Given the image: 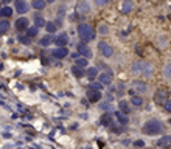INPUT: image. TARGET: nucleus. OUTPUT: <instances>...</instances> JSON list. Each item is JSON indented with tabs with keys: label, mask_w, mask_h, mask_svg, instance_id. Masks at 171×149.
<instances>
[{
	"label": "nucleus",
	"mask_w": 171,
	"mask_h": 149,
	"mask_svg": "<svg viewBox=\"0 0 171 149\" xmlns=\"http://www.w3.org/2000/svg\"><path fill=\"white\" fill-rule=\"evenodd\" d=\"M78 34H79V37L83 39V40H92L93 39V36H95V31H93V28L90 25H87V24H81L78 26Z\"/></svg>",
	"instance_id": "nucleus-1"
},
{
	"label": "nucleus",
	"mask_w": 171,
	"mask_h": 149,
	"mask_svg": "<svg viewBox=\"0 0 171 149\" xmlns=\"http://www.w3.org/2000/svg\"><path fill=\"white\" fill-rule=\"evenodd\" d=\"M160 129H162L160 123H159V121H154V120H152V121H148L146 126H145V130H146L148 134H157Z\"/></svg>",
	"instance_id": "nucleus-2"
},
{
	"label": "nucleus",
	"mask_w": 171,
	"mask_h": 149,
	"mask_svg": "<svg viewBox=\"0 0 171 149\" xmlns=\"http://www.w3.org/2000/svg\"><path fill=\"white\" fill-rule=\"evenodd\" d=\"M98 48H100L101 55L106 56V58H111L112 55H114V50H112V47H111L109 44H106V42H100V44H98Z\"/></svg>",
	"instance_id": "nucleus-3"
},
{
	"label": "nucleus",
	"mask_w": 171,
	"mask_h": 149,
	"mask_svg": "<svg viewBox=\"0 0 171 149\" xmlns=\"http://www.w3.org/2000/svg\"><path fill=\"white\" fill-rule=\"evenodd\" d=\"M87 98L90 99V101H100L101 99V92H98V90H95V89H89L87 90Z\"/></svg>",
	"instance_id": "nucleus-4"
},
{
	"label": "nucleus",
	"mask_w": 171,
	"mask_h": 149,
	"mask_svg": "<svg viewBox=\"0 0 171 149\" xmlns=\"http://www.w3.org/2000/svg\"><path fill=\"white\" fill-rule=\"evenodd\" d=\"M14 6H16L17 12H20V14H24V12L28 11V5H26L25 2H22V0H17V2L14 3Z\"/></svg>",
	"instance_id": "nucleus-5"
},
{
	"label": "nucleus",
	"mask_w": 171,
	"mask_h": 149,
	"mask_svg": "<svg viewBox=\"0 0 171 149\" xmlns=\"http://www.w3.org/2000/svg\"><path fill=\"white\" fill-rule=\"evenodd\" d=\"M16 28L17 30H26V28H28V20H26L25 19V17H20V19H17L16 20Z\"/></svg>",
	"instance_id": "nucleus-6"
},
{
	"label": "nucleus",
	"mask_w": 171,
	"mask_h": 149,
	"mask_svg": "<svg viewBox=\"0 0 171 149\" xmlns=\"http://www.w3.org/2000/svg\"><path fill=\"white\" fill-rule=\"evenodd\" d=\"M67 55H69L67 48H56V50H53V56L58 58V59H62V58H65Z\"/></svg>",
	"instance_id": "nucleus-7"
},
{
	"label": "nucleus",
	"mask_w": 171,
	"mask_h": 149,
	"mask_svg": "<svg viewBox=\"0 0 171 149\" xmlns=\"http://www.w3.org/2000/svg\"><path fill=\"white\" fill-rule=\"evenodd\" d=\"M78 53H79V55H83L84 58H90V55H92L90 50H89V47H86L84 44H79L78 45Z\"/></svg>",
	"instance_id": "nucleus-8"
},
{
	"label": "nucleus",
	"mask_w": 171,
	"mask_h": 149,
	"mask_svg": "<svg viewBox=\"0 0 171 149\" xmlns=\"http://www.w3.org/2000/svg\"><path fill=\"white\" fill-rule=\"evenodd\" d=\"M67 40H69V37L65 34H61V36H58V39H55V42H56V45H59V48H65Z\"/></svg>",
	"instance_id": "nucleus-9"
},
{
	"label": "nucleus",
	"mask_w": 171,
	"mask_h": 149,
	"mask_svg": "<svg viewBox=\"0 0 171 149\" xmlns=\"http://www.w3.org/2000/svg\"><path fill=\"white\" fill-rule=\"evenodd\" d=\"M112 82V76L111 75H107V73H101L100 75V84L103 85V84H111Z\"/></svg>",
	"instance_id": "nucleus-10"
},
{
	"label": "nucleus",
	"mask_w": 171,
	"mask_h": 149,
	"mask_svg": "<svg viewBox=\"0 0 171 149\" xmlns=\"http://www.w3.org/2000/svg\"><path fill=\"white\" fill-rule=\"evenodd\" d=\"M115 118L118 120L120 124H128V116L124 114H121V112H115Z\"/></svg>",
	"instance_id": "nucleus-11"
},
{
	"label": "nucleus",
	"mask_w": 171,
	"mask_h": 149,
	"mask_svg": "<svg viewBox=\"0 0 171 149\" xmlns=\"http://www.w3.org/2000/svg\"><path fill=\"white\" fill-rule=\"evenodd\" d=\"M101 124H104V126H107V124H111V121H112V115L109 114V112H106L104 115L101 116Z\"/></svg>",
	"instance_id": "nucleus-12"
},
{
	"label": "nucleus",
	"mask_w": 171,
	"mask_h": 149,
	"mask_svg": "<svg viewBox=\"0 0 171 149\" xmlns=\"http://www.w3.org/2000/svg\"><path fill=\"white\" fill-rule=\"evenodd\" d=\"M51 42H53V37H51L50 34H48V36H44V37L39 40V44H40V45H44V47H45V45H50Z\"/></svg>",
	"instance_id": "nucleus-13"
},
{
	"label": "nucleus",
	"mask_w": 171,
	"mask_h": 149,
	"mask_svg": "<svg viewBox=\"0 0 171 149\" xmlns=\"http://www.w3.org/2000/svg\"><path fill=\"white\" fill-rule=\"evenodd\" d=\"M8 28H10V22L5 20V19L0 20V33H5V31H6Z\"/></svg>",
	"instance_id": "nucleus-14"
},
{
	"label": "nucleus",
	"mask_w": 171,
	"mask_h": 149,
	"mask_svg": "<svg viewBox=\"0 0 171 149\" xmlns=\"http://www.w3.org/2000/svg\"><path fill=\"white\" fill-rule=\"evenodd\" d=\"M33 6L36 10H44V8H45V2H44V0H34Z\"/></svg>",
	"instance_id": "nucleus-15"
},
{
	"label": "nucleus",
	"mask_w": 171,
	"mask_h": 149,
	"mask_svg": "<svg viewBox=\"0 0 171 149\" xmlns=\"http://www.w3.org/2000/svg\"><path fill=\"white\" fill-rule=\"evenodd\" d=\"M143 67H145V64H143V62H136V64H134V67H132V71L134 73H140V71H143Z\"/></svg>",
	"instance_id": "nucleus-16"
},
{
	"label": "nucleus",
	"mask_w": 171,
	"mask_h": 149,
	"mask_svg": "<svg viewBox=\"0 0 171 149\" xmlns=\"http://www.w3.org/2000/svg\"><path fill=\"white\" fill-rule=\"evenodd\" d=\"M0 14H2L3 17H10L11 14H13V10H11V8H2V11H0Z\"/></svg>",
	"instance_id": "nucleus-17"
},
{
	"label": "nucleus",
	"mask_w": 171,
	"mask_h": 149,
	"mask_svg": "<svg viewBox=\"0 0 171 149\" xmlns=\"http://www.w3.org/2000/svg\"><path fill=\"white\" fill-rule=\"evenodd\" d=\"M72 71H73V75H75V76H78V78L84 75L83 69H79V67H76V65H73V69H72Z\"/></svg>",
	"instance_id": "nucleus-18"
},
{
	"label": "nucleus",
	"mask_w": 171,
	"mask_h": 149,
	"mask_svg": "<svg viewBox=\"0 0 171 149\" xmlns=\"http://www.w3.org/2000/svg\"><path fill=\"white\" fill-rule=\"evenodd\" d=\"M118 106H120V109H121V114H124V115H126V114L129 112V107H128V104H126L124 101H121Z\"/></svg>",
	"instance_id": "nucleus-19"
},
{
	"label": "nucleus",
	"mask_w": 171,
	"mask_h": 149,
	"mask_svg": "<svg viewBox=\"0 0 171 149\" xmlns=\"http://www.w3.org/2000/svg\"><path fill=\"white\" fill-rule=\"evenodd\" d=\"M87 65V61L86 59H76V67H79V69H83V67Z\"/></svg>",
	"instance_id": "nucleus-20"
},
{
	"label": "nucleus",
	"mask_w": 171,
	"mask_h": 149,
	"mask_svg": "<svg viewBox=\"0 0 171 149\" xmlns=\"http://www.w3.org/2000/svg\"><path fill=\"white\" fill-rule=\"evenodd\" d=\"M47 25V31L48 33H55L56 31V25L55 24H45Z\"/></svg>",
	"instance_id": "nucleus-21"
},
{
	"label": "nucleus",
	"mask_w": 171,
	"mask_h": 149,
	"mask_svg": "<svg viewBox=\"0 0 171 149\" xmlns=\"http://www.w3.org/2000/svg\"><path fill=\"white\" fill-rule=\"evenodd\" d=\"M45 25V22H44L42 17H36V28H39V26Z\"/></svg>",
	"instance_id": "nucleus-22"
},
{
	"label": "nucleus",
	"mask_w": 171,
	"mask_h": 149,
	"mask_svg": "<svg viewBox=\"0 0 171 149\" xmlns=\"http://www.w3.org/2000/svg\"><path fill=\"white\" fill-rule=\"evenodd\" d=\"M142 103H143L142 98H138V96H134V98H132V104H134V106H140Z\"/></svg>",
	"instance_id": "nucleus-23"
},
{
	"label": "nucleus",
	"mask_w": 171,
	"mask_h": 149,
	"mask_svg": "<svg viewBox=\"0 0 171 149\" xmlns=\"http://www.w3.org/2000/svg\"><path fill=\"white\" fill-rule=\"evenodd\" d=\"M26 33H28V36H31V37H33V36H36L38 34V28H28V31H26Z\"/></svg>",
	"instance_id": "nucleus-24"
},
{
	"label": "nucleus",
	"mask_w": 171,
	"mask_h": 149,
	"mask_svg": "<svg viewBox=\"0 0 171 149\" xmlns=\"http://www.w3.org/2000/svg\"><path fill=\"white\" fill-rule=\"evenodd\" d=\"M87 75H89V78H95L97 76V69H89Z\"/></svg>",
	"instance_id": "nucleus-25"
},
{
	"label": "nucleus",
	"mask_w": 171,
	"mask_h": 149,
	"mask_svg": "<svg viewBox=\"0 0 171 149\" xmlns=\"http://www.w3.org/2000/svg\"><path fill=\"white\" fill-rule=\"evenodd\" d=\"M134 85H136V89H140V90H142V92H145V90H146V87H145V84H142V82H136V84H134Z\"/></svg>",
	"instance_id": "nucleus-26"
},
{
	"label": "nucleus",
	"mask_w": 171,
	"mask_h": 149,
	"mask_svg": "<svg viewBox=\"0 0 171 149\" xmlns=\"http://www.w3.org/2000/svg\"><path fill=\"white\" fill-rule=\"evenodd\" d=\"M20 42L22 44H30V37H28V36H20Z\"/></svg>",
	"instance_id": "nucleus-27"
},
{
	"label": "nucleus",
	"mask_w": 171,
	"mask_h": 149,
	"mask_svg": "<svg viewBox=\"0 0 171 149\" xmlns=\"http://www.w3.org/2000/svg\"><path fill=\"white\" fill-rule=\"evenodd\" d=\"M90 87H92V89H95V90H98V92H100V89L103 87V85H101L100 82H97V84H92Z\"/></svg>",
	"instance_id": "nucleus-28"
},
{
	"label": "nucleus",
	"mask_w": 171,
	"mask_h": 149,
	"mask_svg": "<svg viewBox=\"0 0 171 149\" xmlns=\"http://www.w3.org/2000/svg\"><path fill=\"white\" fill-rule=\"evenodd\" d=\"M78 8H81V10H84V11H87V10H89V5H87V3H81Z\"/></svg>",
	"instance_id": "nucleus-29"
},
{
	"label": "nucleus",
	"mask_w": 171,
	"mask_h": 149,
	"mask_svg": "<svg viewBox=\"0 0 171 149\" xmlns=\"http://www.w3.org/2000/svg\"><path fill=\"white\" fill-rule=\"evenodd\" d=\"M123 10H124V12L129 11V10H131V3H124V5H123Z\"/></svg>",
	"instance_id": "nucleus-30"
},
{
	"label": "nucleus",
	"mask_w": 171,
	"mask_h": 149,
	"mask_svg": "<svg viewBox=\"0 0 171 149\" xmlns=\"http://www.w3.org/2000/svg\"><path fill=\"white\" fill-rule=\"evenodd\" d=\"M165 107H166V110H168V112H171V101H168V103H166V104H165Z\"/></svg>",
	"instance_id": "nucleus-31"
}]
</instances>
